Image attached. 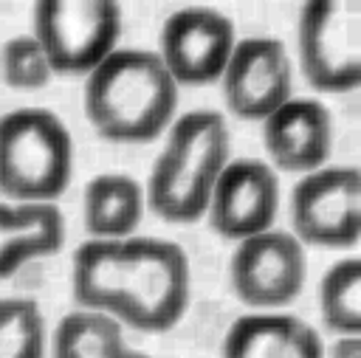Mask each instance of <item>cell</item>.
<instances>
[{"label": "cell", "instance_id": "6da1fadb", "mask_svg": "<svg viewBox=\"0 0 361 358\" xmlns=\"http://www.w3.org/2000/svg\"><path fill=\"white\" fill-rule=\"evenodd\" d=\"M76 307L102 310L121 327L166 333L189 310L192 265L186 251L164 237L85 240L71 259Z\"/></svg>", "mask_w": 361, "mask_h": 358}, {"label": "cell", "instance_id": "7a4b0ae2", "mask_svg": "<svg viewBox=\"0 0 361 358\" xmlns=\"http://www.w3.org/2000/svg\"><path fill=\"white\" fill-rule=\"evenodd\" d=\"M180 87L149 48H116L85 76L87 124L113 144H149L175 121Z\"/></svg>", "mask_w": 361, "mask_h": 358}, {"label": "cell", "instance_id": "3957f363", "mask_svg": "<svg viewBox=\"0 0 361 358\" xmlns=\"http://www.w3.org/2000/svg\"><path fill=\"white\" fill-rule=\"evenodd\" d=\"M231 161V132L217 110L175 116L144 183L147 209L164 223L189 226L206 214L212 189Z\"/></svg>", "mask_w": 361, "mask_h": 358}, {"label": "cell", "instance_id": "277c9868", "mask_svg": "<svg viewBox=\"0 0 361 358\" xmlns=\"http://www.w3.org/2000/svg\"><path fill=\"white\" fill-rule=\"evenodd\" d=\"M73 178V135L45 107L0 116V195L11 203H56Z\"/></svg>", "mask_w": 361, "mask_h": 358}, {"label": "cell", "instance_id": "5b68a950", "mask_svg": "<svg viewBox=\"0 0 361 358\" xmlns=\"http://www.w3.org/2000/svg\"><path fill=\"white\" fill-rule=\"evenodd\" d=\"M31 17V34L62 76H87L121 39V6L113 0H39Z\"/></svg>", "mask_w": 361, "mask_h": 358}, {"label": "cell", "instance_id": "8992f818", "mask_svg": "<svg viewBox=\"0 0 361 358\" xmlns=\"http://www.w3.org/2000/svg\"><path fill=\"white\" fill-rule=\"evenodd\" d=\"M296 62L319 93H350L361 82V3L310 0L299 8Z\"/></svg>", "mask_w": 361, "mask_h": 358}, {"label": "cell", "instance_id": "52a82bcc", "mask_svg": "<svg viewBox=\"0 0 361 358\" xmlns=\"http://www.w3.org/2000/svg\"><path fill=\"white\" fill-rule=\"evenodd\" d=\"M290 234L302 245L355 248L361 237V172L350 163H324L299 175L290 192Z\"/></svg>", "mask_w": 361, "mask_h": 358}, {"label": "cell", "instance_id": "ba28073f", "mask_svg": "<svg viewBox=\"0 0 361 358\" xmlns=\"http://www.w3.org/2000/svg\"><path fill=\"white\" fill-rule=\"evenodd\" d=\"M307 279L305 245L285 228H268L234 242L228 282L251 310H282L299 299Z\"/></svg>", "mask_w": 361, "mask_h": 358}, {"label": "cell", "instance_id": "9c48e42d", "mask_svg": "<svg viewBox=\"0 0 361 358\" xmlns=\"http://www.w3.org/2000/svg\"><path fill=\"white\" fill-rule=\"evenodd\" d=\"M237 39L234 20L220 8L183 6L164 20L155 54L178 87H200L220 82Z\"/></svg>", "mask_w": 361, "mask_h": 358}, {"label": "cell", "instance_id": "30bf717a", "mask_svg": "<svg viewBox=\"0 0 361 358\" xmlns=\"http://www.w3.org/2000/svg\"><path fill=\"white\" fill-rule=\"evenodd\" d=\"M226 110L243 121H265L293 96V62L279 37H240L220 76Z\"/></svg>", "mask_w": 361, "mask_h": 358}, {"label": "cell", "instance_id": "8fae6325", "mask_svg": "<svg viewBox=\"0 0 361 358\" xmlns=\"http://www.w3.org/2000/svg\"><path fill=\"white\" fill-rule=\"evenodd\" d=\"M279 200V175L265 161L231 158L212 189L203 217L209 220L214 234L240 242L245 237L274 228Z\"/></svg>", "mask_w": 361, "mask_h": 358}, {"label": "cell", "instance_id": "7c38bea8", "mask_svg": "<svg viewBox=\"0 0 361 358\" xmlns=\"http://www.w3.org/2000/svg\"><path fill=\"white\" fill-rule=\"evenodd\" d=\"M259 127L265 163L274 172L307 175L324 166L333 152V116L319 99L290 96Z\"/></svg>", "mask_w": 361, "mask_h": 358}, {"label": "cell", "instance_id": "4fadbf2b", "mask_svg": "<svg viewBox=\"0 0 361 358\" xmlns=\"http://www.w3.org/2000/svg\"><path fill=\"white\" fill-rule=\"evenodd\" d=\"M220 358H324V341L299 316L251 310L226 330Z\"/></svg>", "mask_w": 361, "mask_h": 358}, {"label": "cell", "instance_id": "5bb4252c", "mask_svg": "<svg viewBox=\"0 0 361 358\" xmlns=\"http://www.w3.org/2000/svg\"><path fill=\"white\" fill-rule=\"evenodd\" d=\"M65 242V220L56 203H0V279L25 262L54 257Z\"/></svg>", "mask_w": 361, "mask_h": 358}, {"label": "cell", "instance_id": "9a60e30c", "mask_svg": "<svg viewBox=\"0 0 361 358\" xmlns=\"http://www.w3.org/2000/svg\"><path fill=\"white\" fill-rule=\"evenodd\" d=\"M147 211L144 186L127 172H99L82 192V223L90 240L133 237Z\"/></svg>", "mask_w": 361, "mask_h": 358}, {"label": "cell", "instance_id": "2e32d148", "mask_svg": "<svg viewBox=\"0 0 361 358\" xmlns=\"http://www.w3.org/2000/svg\"><path fill=\"white\" fill-rule=\"evenodd\" d=\"M124 347V327L102 310L76 307L51 333V358H113Z\"/></svg>", "mask_w": 361, "mask_h": 358}, {"label": "cell", "instance_id": "e0dca14e", "mask_svg": "<svg viewBox=\"0 0 361 358\" xmlns=\"http://www.w3.org/2000/svg\"><path fill=\"white\" fill-rule=\"evenodd\" d=\"M319 313L333 335L361 333V259H336L319 282Z\"/></svg>", "mask_w": 361, "mask_h": 358}, {"label": "cell", "instance_id": "ac0fdd59", "mask_svg": "<svg viewBox=\"0 0 361 358\" xmlns=\"http://www.w3.org/2000/svg\"><path fill=\"white\" fill-rule=\"evenodd\" d=\"M48 330L34 299H0V358H45Z\"/></svg>", "mask_w": 361, "mask_h": 358}, {"label": "cell", "instance_id": "d6986e66", "mask_svg": "<svg viewBox=\"0 0 361 358\" xmlns=\"http://www.w3.org/2000/svg\"><path fill=\"white\" fill-rule=\"evenodd\" d=\"M0 76L11 90H42L56 73L34 34H14L0 45Z\"/></svg>", "mask_w": 361, "mask_h": 358}, {"label": "cell", "instance_id": "ffe728a7", "mask_svg": "<svg viewBox=\"0 0 361 358\" xmlns=\"http://www.w3.org/2000/svg\"><path fill=\"white\" fill-rule=\"evenodd\" d=\"M324 358H361V333L336 335L333 344H324Z\"/></svg>", "mask_w": 361, "mask_h": 358}, {"label": "cell", "instance_id": "44dd1931", "mask_svg": "<svg viewBox=\"0 0 361 358\" xmlns=\"http://www.w3.org/2000/svg\"><path fill=\"white\" fill-rule=\"evenodd\" d=\"M113 358H149V355H147V352H141V350H135V347H130V344H127V347H124V350H118V352H116V355H113Z\"/></svg>", "mask_w": 361, "mask_h": 358}]
</instances>
